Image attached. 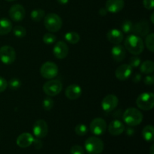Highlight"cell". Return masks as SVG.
<instances>
[{"label": "cell", "instance_id": "obj_1", "mask_svg": "<svg viewBox=\"0 0 154 154\" xmlns=\"http://www.w3.org/2000/svg\"><path fill=\"white\" fill-rule=\"evenodd\" d=\"M124 45L125 48L135 56L141 54L144 50L142 38L137 35H129L125 39Z\"/></svg>", "mask_w": 154, "mask_h": 154}, {"label": "cell", "instance_id": "obj_2", "mask_svg": "<svg viewBox=\"0 0 154 154\" xmlns=\"http://www.w3.org/2000/svg\"><path fill=\"white\" fill-rule=\"evenodd\" d=\"M123 119L125 123L129 126H138L143 120V114L138 109L129 108L123 113Z\"/></svg>", "mask_w": 154, "mask_h": 154}, {"label": "cell", "instance_id": "obj_3", "mask_svg": "<svg viewBox=\"0 0 154 154\" xmlns=\"http://www.w3.org/2000/svg\"><path fill=\"white\" fill-rule=\"evenodd\" d=\"M44 25L45 28L51 32H57L60 31L63 26L62 18L55 13H49L45 16Z\"/></svg>", "mask_w": 154, "mask_h": 154}, {"label": "cell", "instance_id": "obj_4", "mask_svg": "<svg viewBox=\"0 0 154 154\" xmlns=\"http://www.w3.org/2000/svg\"><path fill=\"white\" fill-rule=\"evenodd\" d=\"M85 149L90 154H100L104 150V143L98 137H90L85 141Z\"/></svg>", "mask_w": 154, "mask_h": 154}, {"label": "cell", "instance_id": "obj_5", "mask_svg": "<svg viewBox=\"0 0 154 154\" xmlns=\"http://www.w3.org/2000/svg\"><path fill=\"white\" fill-rule=\"evenodd\" d=\"M136 105L143 111H150L153 108L154 94L153 93H143L136 99Z\"/></svg>", "mask_w": 154, "mask_h": 154}, {"label": "cell", "instance_id": "obj_6", "mask_svg": "<svg viewBox=\"0 0 154 154\" xmlns=\"http://www.w3.org/2000/svg\"><path fill=\"white\" fill-rule=\"evenodd\" d=\"M59 68L54 62L48 61L43 63L40 68V74L45 79L51 80L57 76Z\"/></svg>", "mask_w": 154, "mask_h": 154}, {"label": "cell", "instance_id": "obj_7", "mask_svg": "<svg viewBox=\"0 0 154 154\" xmlns=\"http://www.w3.org/2000/svg\"><path fill=\"white\" fill-rule=\"evenodd\" d=\"M63 84L59 80H52L47 81L43 85V91L48 96H56L61 93Z\"/></svg>", "mask_w": 154, "mask_h": 154}, {"label": "cell", "instance_id": "obj_8", "mask_svg": "<svg viewBox=\"0 0 154 154\" xmlns=\"http://www.w3.org/2000/svg\"><path fill=\"white\" fill-rule=\"evenodd\" d=\"M16 60V52L12 47L5 45L0 48V61L5 65H11Z\"/></svg>", "mask_w": 154, "mask_h": 154}, {"label": "cell", "instance_id": "obj_9", "mask_svg": "<svg viewBox=\"0 0 154 154\" xmlns=\"http://www.w3.org/2000/svg\"><path fill=\"white\" fill-rule=\"evenodd\" d=\"M107 129V123L104 119L96 117L93 119L90 124V132L95 135H102L105 132Z\"/></svg>", "mask_w": 154, "mask_h": 154}, {"label": "cell", "instance_id": "obj_10", "mask_svg": "<svg viewBox=\"0 0 154 154\" xmlns=\"http://www.w3.org/2000/svg\"><path fill=\"white\" fill-rule=\"evenodd\" d=\"M32 132L37 138L42 139L45 138L48 133V126L44 120H38L32 126Z\"/></svg>", "mask_w": 154, "mask_h": 154}, {"label": "cell", "instance_id": "obj_11", "mask_svg": "<svg viewBox=\"0 0 154 154\" xmlns=\"http://www.w3.org/2000/svg\"><path fill=\"white\" fill-rule=\"evenodd\" d=\"M118 98L114 94H108L102 99V108L105 112L109 113L114 111L118 105Z\"/></svg>", "mask_w": 154, "mask_h": 154}, {"label": "cell", "instance_id": "obj_12", "mask_svg": "<svg viewBox=\"0 0 154 154\" xmlns=\"http://www.w3.org/2000/svg\"><path fill=\"white\" fill-rule=\"evenodd\" d=\"M8 14L12 20L14 22H20L25 17L26 11L23 6L19 4H15L10 8Z\"/></svg>", "mask_w": 154, "mask_h": 154}, {"label": "cell", "instance_id": "obj_13", "mask_svg": "<svg viewBox=\"0 0 154 154\" xmlns=\"http://www.w3.org/2000/svg\"><path fill=\"white\" fill-rule=\"evenodd\" d=\"M69 47L66 45V42L63 41H59L56 43L53 48V54L54 57L58 60H63L66 58L69 54Z\"/></svg>", "mask_w": 154, "mask_h": 154}, {"label": "cell", "instance_id": "obj_14", "mask_svg": "<svg viewBox=\"0 0 154 154\" xmlns=\"http://www.w3.org/2000/svg\"><path fill=\"white\" fill-rule=\"evenodd\" d=\"M132 73V68L129 64H123L117 68L115 76L120 81H125L131 76Z\"/></svg>", "mask_w": 154, "mask_h": 154}, {"label": "cell", "instance_id": "obj_15", "mask_svg": "<svg viewBox=\"0 0 154 154\" xmlns=\"http://www.w3.org/2000/svg\"><path fill=\"white\" fill-rule=\"evenodd\" d=\"M124 0H107L105 9L110 13H118L124 8Z\"/></svg>", "mask_w": 154, "mask_h": 154}, {"label": "cell", "instance_id": "obj_16", "mask_svg": "<svg viewBox=\"0 0 154 154\" xmlns=\"http://www.w3.org/2000/svg\"><path fill=\"white\" fill-rule=\"evenodd\" d=\"M150 30V26L149 23L145 20H140L139 22L137 23L135 25H134L133 32L136 33V35H138L140 36H146L149 34Z\"/></svg>", "mask_w": 154, "mask_h": 154}, {"label": "cell", "instance_id": "obj_17", "mask_svg": "<svg viewBox=\"0 0 154 154\" xmlns=\"http://www.w3.org/2000/svg\"><path fill=\"white\" fill-rule=\"evenodd\" d=\"M65 94L66 97L70 100H76L82 94V90L78 84H71L66 89Z\"/></svg>", "mask_w": 154, "mask_h": 154}, {"label": "cell", "instance_id": "obj_18", "mask_svg": "<svg viewBox=\"0 0 154 154\" xmlns=\"http://www.w3.org/2000/svg\"><path fill=\"white\" fill-rule=\"evenodd\" d=\"M108 42L114 45H120L123 41V33L117 29L109 30L106 35Z\"/></svg>", "mask_w": 154, "mask_h": 154}, {"label": "cell", "instance_id": "obj_19", "mask_svg": "<svg viewBox=\"0 0 154 154\" xmlns=\"http://www.w3.org/2000/svg\"><path fill=\"white\" fill-rule=\"evenodd\" d=\"M108 132L114 136L120 135L124 132L125 126L120 120H114L108 125Z\"/></svg>", "mask_w": 154, "mask_h": 154}, {"label": "cell", "instance_id": "obj_20", "mask_svg": "<svg viewBox=\"0 0 154 154\" xmlns=\"http://www.w3.org/2000/svg\"><path fill=\"white\" fill-rule=\"evenodd\" d=\"M34 137L32 135L28 132H24L20 134L17 138V144L21 148H26L32 144L34 141Z\"/></svg>", "mask_w": 154, "mask_h": 154}, {"label": "cell", "instance_id": "obj_21", "mask_svg": "<svg viewBox=\"0 0 154 154\" xmlns=\"http://www.w3.org/2000/svg\"><path fill=\"white\" fill-rule=\"evenodd\" d=\"M111 56L114 61L122 62L126 57V48L121 45H115L111 48Z\"/></svg>", "mask_w": 154, "mask_h": 154}, {"label": "cell", "instance_id": "obj_22", "mask_svg": "<svg viewBox=\"0 0 154 154\" xmlns=\"http://www.w3.org/2000/svg\"><path fill=\"white\" fill-rule=\"evenodd\" d=\"M11 30V22L7 18H0V35H5Z\"/></svg>", "mask_w": 154, "mask_h": 154}, {"label": "cell", "instance_id": "obj_23", "mask_svg": "<svg viewBox=\"0 0 154 154\" xmlns=\"http://www.w3.org/2000/svg\"><path fill=\"white\" fill-rule=\"evenodd\" d=\"M142 137L146 141L151 142L153 141L154 136V128L152 125H147L143 129Z\"/></svg>", "mask_w": 154, "mask_h": 154}, {"label": "cell", "instance_id": "obj_24", "mask_svg": "<svg viewBox=\"0 0 154 154\" xmlns=\"http://www.w3.org/2000/svg\"><path fill=\"white\" fill-rule=\"evenodd\" d=\"M140 71L143 74L150 75L154 71V63L151 60H146L140 65Z\"/></svg>", "mask_w": 154, "mask_h": 154}, {"label": "cell", "instance_id": "obj_25", "mask_svg": "<svg viewBox=\"0 0 154 154\" xmlns=\"http://www.w3.org/2000/svg\"><path fill=\"white\" fill-rule=\"evenodd\" d=\"M64 38L66 42L72 44V45L78 44L81 39L79 34L78 32H68L65 34Z\"/></svg>", "mask_w": 154, "mask_h": 154}, {"label": "cell", "instance_id": "obj_26", "mask_svg": "<svg viewBox=\"0 0 154 154\" xmlns=\"http://www.w3.org/2000/svg\"><path fill=\"white\" fill-rule=\"evenodd\" d=\"M45 16V11L43 9L38 8L35 9L30 14V17H31V19L32 20L35 22H39V21L42 20Z\"/></svg>", "mask_w": 154, "mask_h": 154}, {"label": "cell", "instance_id": "obj_27", "mask_svg": "<svg viewBox=\"0 0 154 154\" xmlns=\"http://www.w3.org/2000/svg\"><path fill=\"white\" fill-rule=\"evenodd\" d=\"M145 45L147 49L153 53L154 51V34L153 32L147 35L145 38Z\"/></svg>", "mask_w": 154, "mask_h": 154}, {"label": "cell", "instance_id": "obj_28", "mask_svg": "<svg viewBox=\"0 0 154 154\" xmlns=\"http://www.w3.org/2000/svg\"><path fill=\"white\" fill-rule=\"evenodd\" d=\"M12 29L14 35L17 38H23L26 35V30L22 26H15Z\"/></svg>", "mask_w": 154, "mask_h": 154}, {"label": "cell", "instance_id": "obj_29", "mask_svg": "<svg viewBox=\"0 0 154 154\" xmlns=\"http://www.w3.org/2000/svg\"><path fill=\"white\" fill-rule=\"evenodd\" d=\"M133 27L134 25L130 20H125L123 21V23L121 25L122 32H124L126 34H129V33L133 32Z\"/></svg>", "mask_w": 154, "mask_h": 154}, {"label": "cell", "instance_id": "obj_30", "mask_svg": "<svg viewBox=\"0 0 154 154\" xmlns=\"http://www.w3.org/2000/svg\"><path fill=\"white\" fill-rule=\"evenodd\" d=\"M75 132L79 136H84L88 132V128H87V126L85 124L80 123V124H78L75 126Z\"/></svg>", "mask_w": 154, "mask_h": 154}, {"label": "cell", "instance_id": "obj_31", "mask_svg": "<svg viewBox=\"0 0 154 154\" xmlns=\"http://www.w3.org/2000/svg\"><path fill=\"white\" fill-rule=\"evenodd\" d=\"M8 86H9L10 89H11L12 90H16L20 87L21 82L18 78H13L8 82Z\"/></svg>", "mask_w": 154, "mask_h": 154}, {"label": "cell", "instance_id": "obj_32", "mask_svg": "<svg viewBox=\"0 0 154 154\" xmlns=\"http://www.w3.org/2000/svg\"><path fill=\"white\" fill-rule=\"evenodd\" d=\"M57 41V37L52 33H45L43 36V42L46 45H51Z\"/></svg>", "mask_w": 154, "mask_h": 154}, {"label": "cell", "instance_id": "obj_33", "mask_svg": "<svg viewBox=\"0 0 154 154\" xmlns=\"http://www.w3.org/2000/svg\"><path fill=\"white\" fill-rule=\"evenodd\" d=\"M54 101L51 98L47 97L43 100V103H42V106L45 111H51L54 107Z\"/></svg>", "mask_w": 154, "mask_h": 154}, {"label": "cell", "instance_id": "obj_34", "mask_svg": "<svg viewBox=\"0 0 154 154\" xmlns=\"http://www.w3.org/2000/svg\"><path fill=\"white\" fill-rule=\"evenodd\" d=\"M141 60L137 56H134V57H131L130 60H129V66L132 68H137L141 65Z\"/></svg>", "mask_w": 154, "mask_h": 154}, {"label": "cell", "instance_id": "obj_35", "mask_svg": "<svg viewBox=\"0 0 154 154\" xmlns=\"http://www.w3.org/2000/svg\"><path fill=\"white\" fill-rule=\"evenodd\" d=\"M71 154H84V150L81 146L74 145L70 150Z\"/></svg>", "mask_w": 154, "mask_h": 154}, {"label": "cell", "instance_id": "obj_36", "mask_svg": "<svg viewBox=\"0 0 154 154\" xmlns=\"http://www.w3.org/2000/svg\"><path fill=\"white\" fill-rule=\"evenodd\" d=\"M143 5L147 10H153L154 8V0H143Z\"/></svg>", "mask_w": 154, "mask_h": 154}, {"label": "cell", "instance_id": "obj_37", "mask_svg": "<svg viewBox=\"0 0 154 154\" xmlns=\"http://www.w3.org/2000/svg\"><path fill=\"white\" fill-rule=\"evenodd\" d=\"M8 81L4 78L0 76V93H2L7 89Z\"/></svg>", "mask_w": 154, "mask_h": 154}, {"label": "cell", "instance_id": "obj_38", "mask_svg": "<svg viewBox=\"0 0 154 154\" xmlns=\"http://www.w3.org/2000/svg\"><path fill=\"white\" fill-rule=\"evenodd\" d=\"M144 83L145 85L152 86L154 84V77L153 75H147L144 79Z\"/></svg>", "mask_w": 154, "mask_h": 154}, {"label": "cell", "instance_id": "obj_39", "mask_svg": "<svg viewBox=\"0 0 154 154\" xmlns=\"http://www.w3.org/2000/svg\"><path fill=\"white\" fill-rule=\"evenodd\" d=\"M33 144H34L35 148L37 149V150H40V149L42 148V146H43V144H42V141H41L39 138H36V139H34L33 141Z\"/></svg>", "mask_w": 154, "mask_h": 154}, {"label": "cell", "instance_id": "obj_40", "mask_svg": "<svg viewBox=\"0 0 154 154\" xmlns=\"http://www.w3.org/2000/svg\"><path fill=\"white\" fill-rule=\"evenodd\" d=\"M141 81V74H136V75H135V76L133 77V78H132V81H133L134 83H135V84H138V83H139Z\"/></svg>", "mask_w": 154, "mask_h": 154}, {"label": "cell", "instance_id": "obj_41", "mask_svg": "<svg viewBox=\"0 0 154 154\" xmlns=\"http://www.w3.org/2000/svg\"><path fill=\"white\" fill-rule=\"evenodd\" d=\"M99 13L101 16H105V15L107 14V13H108V11H107V10L105 9V8H101L100 10H99Z\"/></svg>", "mask_w": 154, "mask_h": 154}, {"label": "cell", "instance_id": "obj_42", "mask_svg": "<svg viewBox=\"0 0 154 154\" xmlns=\"http://www.w3.org/2000/svg\"><path fill=\"white\" fill-rule=\"evenodd\" d=\"M57 2H58L60 5H66L69 3V0H57Z\"/></svg>", "mask_w": 154, "mask_h": 154}, {"label": "cell", "instance_id": "obj_43", "mask_svg": "<svg viewBox=\"0 0 154 154\" xmlns=\"http://www.w3.org/2000/svg\"><path fill=\"white\" fill-rule=\"evenodd\" d=\"M134 133V130L132 129H128L127 131H126V134H127L128 135H132Z\"/></svg>", "mask_w": 154, "mask_h": 154}, {"label": "cell", "instance_id": "obj_44", "mask_svg": "<svg viewBox=\"0 0 154 154\" xmlns=\"http://www.w3.org/2000/svg\"><path fill=\"white\" fill-rule=\"evenodd\" d=\"M150 154H154V145H153V144H152L151 147H150Z\"/></svg>", "mask_w": 154, "mask_h": 154}, {"label": "cell", "instance_id": "obj_45", "mask_svg": "<svg viewBox=\"0 0 154 154\" xmlns=\"http://www.w3.org/2000/svg\"><path fill=\"white\" fill-rule=\"evenodd\" d=\"M153 17H154V13H152L151 14V16H150V19H151V23H154Z\"/></svg>", "mask_w": 154, "mask_h": 154}, {"label": "cell", "instance_id": "obj_46", "mask_svg": "<svg viewBox=\"0 0 154 154\" xmlns=\"http://www.w3.org/2000/svg\"><path fill=\"white\" fill-rule=\"evenodd\" d=\"M5 1H7V2H13V1H15V0H5Z\"/></svg>", "mask_w": 154, "mask_h": 154}, {"label": "cell", "instance_id": "obj_47", "mask_svg": "<svg viewBox=\"0 0 154 154\" xmlns=\"http://www.w3.org/2000/svg\"><path fill=\"white\" fill-rule=\"evenodd\" d=\"M87 154H90V153H87Z\"/></svg>", "mask_w": 154, "mask_h": 154}]
</instances>
